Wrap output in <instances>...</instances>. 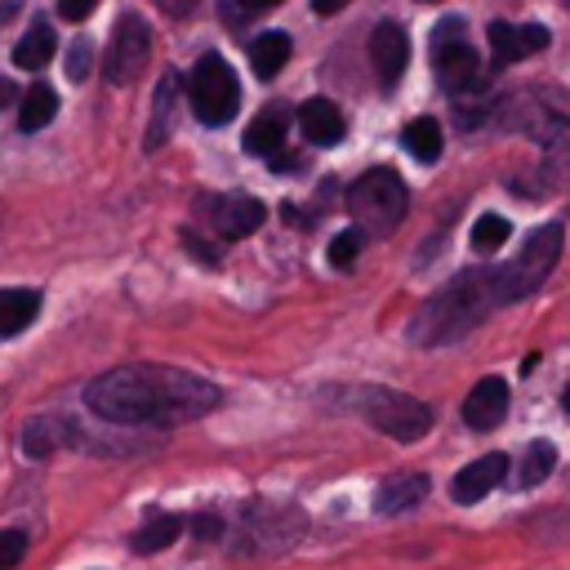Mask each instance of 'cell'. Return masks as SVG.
Returning <instances> with one entry per match:
<instances>
[{"label": "cell", "mask_w": 570, "mask_h": 570, "mask_svg": "<svg viewBox=\"0 0 570 570\" xmlns=\"http://www.w3.org/2000/svg\"><path fill=\"white\" fill-rule=\"evenodd\" d=\"M85 405L111 423H191L218 405V387L187 370L125 365L85 387Z\"/></svg>", "instance_id": "cell-1"}, {"label": "cell", "mask_w": 570, "mask_h": 570, "mask_svg": "<svg viewBox=\"0 0 570 570\" xmlns=\"http://www.w3.org/2000/svg\"><path fill=\"white\" fill-rule=\"evenodd\" d=\"M494 303H499V294H494L490 272H468V276L450 281V285L410 321V334H414V343H450V338H459L463 330H472Z\"/></svg>", "instance_id": "cell-2"}, {"label": "cell", "mask_w": 570, "mask_h": 570, "mask_svg": "<svg viewBox=\"0 0 570 570\" xmlns=\"http://www.w3.org/2000/svg\"><path fill=\"white\" fill-rule=\"evenodd\" d=\"M561 240H566V227H561V223H543L539 232H530L525 245L517 249V258H512L508 267L490 272L499 303H517V298L534 294V289L543 285V276L552 272V263H557V254H561Z\"/></svg>", "instance_id": "cell-3"}, {"label": "cell", "mask_w": 570, "mask_h": 570, "mask_svg": "<svg viewBox=\"0 0 570 570\" xmlns=\"http://www.w3.org/2000/svg\"><path fill=\"white\" fill-rule=\"evenodd\" d=\"M347 205H352V218H356L361 232L387 236V232L405 218V183H401L396 169L374 165V169H365V174L352 183Z\"/></svg>", "instance_id": "cell-4"}, {"label": "cell", "mask_w": 570, "mask_h": 570, "mask_svg": "<svg viewBox=\"0 0 570 570\" xmlns=\"http://www.w3.org/2000/svg\"><path fill=\"white\" fill-rule=\"evenodd\" d=\"M187 98H191L196 120H205V125L232 120L236 102H240V85H236V71L227 67V58L200 53L191 67V80H187Z\"/></svg>", "instance_id": "cell-5"}, {"label": "cell", "mask_w": 570, "mask_h": 570, "mask_svg": "<svg viewBox=\"0 0 570 570\" xmlns=\"http://www.w3.org/2000/svg\"><path fill=\"white\" fill-rule=\"evenodd\" d=\"M361 414L383 436H396V441H419L432 428V410L423 401H414L405 392H387V387H365L361 392Z\"/></svg>", "instance_id": "cell-6"}, {"label": "cell", "mask_w": 570, "mask_h": 570, "mask_svg": "<svg viewBox=\"0 0 570 570\" xmlns=\"http://www.w3.org/2000/svg\"><path fill=\"white\" fill-rule=\"evenodd\" d=\"M147 53H151V31H147V22H142L138 13H125L120 27H116V36H111V49H107V80H111V85H129V80L142 71Z\"/></svg>", "instance_id": "cell-7"}, {"label": "cell", "mask_w": 570, "mask_h": 570, "mask_svg": "<svg viewBox=\"0 0 570 570\" xmlns=\"http://www.w3.org/2000/svg\"><path fill=\"white\" fill-rule=\"evenodd\" d=\"M432 45H436L432 67H436L441 89H445V94H468V89H476L481 62H476V53L468 49V40H432Z\"/></svg>", "instance_id": "cell-8"}, {"label": "cell", "mask_w": 570, "mask_h": 570, "mask_svg": "<svg viewBox=\"0 0 570 570\" xmlns=\"http://www.w3.org/2000/svg\"><path fill=\"white\" fill-rule=\"evenodd\" d=\"M490 49H494V67H512V62H521L525 53H539V49H548V27H539V22H525V27H512V22H490Z\"/></svg>", "instance_id": "cell-9"}, {"label": "cell", "mask_w": 570, "mask_h": 570, "mask_svg": "<svg viewBox=\"0 0 570 570\" xmlns=\"http://www.w3.org/2000/svg\"><path fill=\"white\" fill-rule=\"evenodd\" d=\"M503 414H508V383L499 374H485L481 383H472V392L463 401V423L476 432H490L503 423Z\"/></svg>", "instance_id": "cell-10"}, {"label": "cell", "mask_w": 570, "mask_h": 570, "mask_svg": "<svg viewBox=\"0 0 570 570\" xmlns=\"http://www.w3.org/2000/svg\"><path fill=\"white\" fill-rule=\"evenodd\" d=\"M205 209H209L214 227H218L227 240H240V236L258 232V223L267 218L263 200H254V196H218V200H209Z\"/></svg>", "instance_id": "cell-11"}, {"label": "cell", "mask_w": 570, "mask_h": 570, "mask_svg": "<svg viewBox=\"0 0 570 570\" xmlns=\"http://www.w3.org/2000/svg\"><path fill=\"white\" fill-rule=\"evenodd\" d=\"M370 62H374V76H379L383 85H392V80L405 71V62H410V40H405V31H401L396 22H379V27H374V36H370Z\"/></svg>", "instance_id": "cell-12"}, {"label": "cell", "mask_w": 570, "mask_h": 570, "mask_svg": "<svg viewBox=\"0 0 570 570\" xmlns=\"http://www.w3.org/2000/svg\"><path fill=\"white\" fill-rule=\"evenodd\" d=\"M503 472H508V459H503V454H481L476 463H468V468L454 476V485H450L454 503H476V499H485V494L503 481Z\"/></svg>", "instance_id": "cell-13"}, {"label": "cell", "mask_w": 570, "mask_h": 570, "mask_svg": "<svg viewBox=\"0 0 570 570\" xmlns=\"http://www.w3.org/2000/svg\"><path fill=\"white\" fill-rule=\"evenodd\" d=\"M298 125H303L307 142H316V147H334L343 138V111L330 98H307L298 107Z\"/></svg>", "instance_id": "cell-14"}, {"label": "cell", "mask_w": 570, "mask_h": 570, "mask_svg": "<svg viewBox=\"0 0 570 570\" xmlns=\"http://www.w3.org/2000/svg\"><path fill=\"white\" fill-rule=\"evenodd\" d=\"M245 151H254V156H276L281 147H285V111L281 107H267V111H258L254 120H249V129H245Z\"/></svg>", "instance_id": "cell-15"}, {"label": "cell", "mask_w": 570, "mask_h": 570, "mask_svg": "<svg viewBox=\"0 0 570 570\" xmlns=\"http://www.w3.org/2000/svg\"><path fill=\"white\" fill-rule=\"evenodd\" d=\"M423 494H428V476H419V472L387 476V481L374 490V508H379V512H405V508H414Z\"/></svg>", "instance_id": "cell-16"}, {"label": "cell", "mask_w": 570, "mask_h": 570, "mask_svg": "<svg viewBox=\"0 0 570 570\" xmlns=\"http://www.w3.org/2000/svg\"><path fill=\"white\" fill-rule=\"evenodd\" d=\"M53 45H58V40H53V27H49L45 18H36V22L22 31V40L13 45V62L27 67V71H40V67L53 58Z\"/></svg>", "instance_id": "cell-17"}, {"label": "cell", "mask_w": 570, "mask_h": 570, "mask_svg": "<svg viewBox=\"0 0 570 570\" xmlns=\"http://www.w3.org/2000/svg\"><path fill=\"white\" fill-rule=\"evenodd\" d=\"M40 294L36 289H0V334H18L36 321Z\"/></svg>", "instance_id": "cell-18"}, {"label": "cell", "mask_w": 570, "mask_h": 570, "mask_svg": "<svg viewBox=\"0 0 570 570\" xmlns=\"http://www.w3.org/2000/svg\"><path fill=\"white\" fill-rule=\"evenodd\" d=\"M249 62H254V76L272 80V76L289 62V36H285V31H263V36L249 45Z\"/></svg>", "instance_id": "cell-19"}, {"label": "cell", "mask_w": 570, "mask_h": 570, "mask_svg": "<svg viewBox=\"0 0 570 570\" xmlns=\"http://www.w3.org/2000/svg\"><path fill=\"white\" fill-rule=\"evenodd\" d=\"M401 147L414 156V160H436L441 156V147H445V138H441V125L432 120V116H419V120H410L405 129H401Z\"/></svg>", "instance_id": "cell-20"}, {"label": "cell", "mask_w": 570, "mask_h": 570, "mask_svg": "<svg viewBox=\"0 0 570 570\" xmlns=\"http://www.w3.org/2000/svg\"><path fill=\"white\" fill-rule=\"evenodd\" d=\"M67 436H71V428H67L62 419L45 414V419H31V423L22 428V450H27L31 459H45V454H53Z\"/></svg>", "instance_id": "cell-21"}, {"label": "cell", "mask_w": 570, "mask_h": 570, "mask_svg": "<svg viewBox=\"0 0 570 570\" xmlns=\"http://www.w3.org/2000/svg\"><path fill=\"white\" fill-rule=\"evenodd\" d=\"M53 111H58V94L49 85H31L22 94V102H18V129L36 134V129H45L53 120Z\"/></svg>", "instance_id": "cell-22"}, {"label": "cell", "mask_w": 570, "mask_h": 570, "mask_svg": "<svg viewBox=\"0 0 570 570\" xmlns=\"http://www.w3.org/2000/svg\"><path fill=\"white\" fill-rule=\"evenodd\" d=\"M174 71L160 76V89H156V111H151V134H147V147H160L169 138V125H174Z\"/></svg>", "instance_id": "cell-23"}, {"label": "cell", "mask_w": 570, "mask_h": 570, "mask_svg": "<svg viewBox=\"0 0 570 570\" xmlns=\"http://www.w3.org/2000/svg\"><path fill=\"white\" fill-rule=\"evenodd\" d=\"M178 530H183L178 517H165V512H160V517H147L142 530L134 534V548H138V552H160V548H169V543L178 539Z\"/></svg>", "instance_id": "cell-24"}, {"label": "cell", "mask_w": 570, "mask_h": 570, "mask_svg": "<svg viewBox=\"0 0 570 570\" xmlns=\"http://www.w3.org/2000/svg\"><path fill=\"white\" fill-rule=\"evenodd\" d=\"M508 218H499V214H481L476 223H472V249L476 254H494L503 240H508Z\"/></svg>", "instance_id": "cell-25"}, {"label": "cell", "mask_w": 570, "mask_h": 570, "mask_svg": "<svg viewBox=\"0 0 570 570\" xmlns=\"http://www.w3.org/2000/svg\"><path fill=\"white\" fill-rule=\"evenodd\" d=\"M552 463H557V454H552V445L548 441H534L530 445V454H525V463H521V485H534V481H543L548 472H552Z\"/></svg>", "instance_id": "cell-26"}, {"label": "cell", "mask_w": 570, "mask_h": 570, "mask_svg": "<svg viewBox=\"0 0 570 570\" xmlns=\"http://www.w3.org/2000/svg\"><path fill=\"white\" fill-rule=\"evenodd\" d=\"M361 245H365L361 227H347V232H338V236L330 240V263H334V267H347V263H356Z\"/></svg>", "instance_id": "cell-27"}, {"label": "cell", "mask_w": 570, "mask_h": 570, "mask_svg": "<svg viewBox=\"0 0 570 570\" xmlns=\"http://www.w3.org/2000/svg\"><path fill=\"white\" fill-rule=\"evenodd\" d=\"M27 552V534L22 530H0V570H13Z\"/></svg>", "instance_id": "cell-28"}, {"label": "cell", "mask_w": 570, "mask_h": 570, "mask_svg": "<svg viewBox=\"0 0 570 570\" xmlns=\"http://www.w3.org/2000/svg\"><path fill=\"white\" fill-rule=\"evenodd\" d=\"M89 58H94V45H89V40H76L71 53H67V76H71V80H85Z\"/></svg>", "instance_id": "cell-29"}, {"label": "cell", "mask_w": 570, "mask_h": 570, "mask_svg": "<svg viewBox=\"0 0 570 570\" xmlns=\"http://www.w3.org/2000/svg\"><path fill=\"white\" fill-rule=\"evenodd\" d=\"M94 4H98V0H58V18H67V22H85V18L94 13Z\"/></svg>", "instance_id": "cell-30"}, {"label": "cell", "mask_w": 570, "mask_h": 570, "mask_svg": "<svg viewBox=\"0 0 570 570\" xmlns=\"http://www.w3.org/2000/svg\"><path fill=\"white\" fill-rule=\"evenodd\" d=\"M183 245H187L196 258H205V263H218V249H214V245H205L196 232H183Z\"/></svg>", "instance_id": "cell-31"}, {"label": "cell", "mask_w": 570, "mask_h": 570, "mask_svg": "<svg viewBox=\"0 0 570 570\" xmlns=\"http://www.w3.org/2000/svg\"><path fill=\"white\" fill-rule=\"evenodd\" d=\"M191 530H196V534H200V539H214V534H218V530H223V521H218V517H214V512H200V517H196V521H191Z\"/></svg>", "instance_id": "cell-32"}, {"label": "cell", "mask_w": 570, "mask_h": 570, "mask_svg": "<svg viewBox=\"0 0 570 570\" xmlns=\"http://www.w3.org/2000/svg\"><path fill=\"white\" fill-rule=\"evenodd\" d=\"M312 9L316 13H338V9H347V0H312Z\"/></svg>", "instance_id": "cell-33"}, {"label": "cell", "mask_w": 570, "mask_h": 570, "mask_svg": "<svg viewBox=\"0 0 570 570\" xmlns=\"http://www.w3.org/2000/svg\"><path fill=\"white\" fill-rule=\"evenodd\" d=\"M13 98H18V89H13V85H9V80H4V76H0V107H9V102H13Z\"/></svg>", "instance_id": "cell-34"}, {"label": "cell", "mask_w": 570, "mask_h": 570, "mask_svg": "<svg viewBox=\"0 0 570 570\" xmlns=\"http://www.w3.org/2000/svg\"><path fill=\"white\" fill-rule=\"evenodd\" d=\"M245 9H272V4H281V0H240Z\"/></svg>", "instance_id": "cell-35"}, {"label": "cell", "mask_w": 570, "mask_h": 570, "mask_svg": "<svg viewBox=\"0 0 570 570\" xmlns=\"http://www.w3.org/2000/svg\"><path fill=\"white\" fill-rule=\"evenodd\" d=\"M561 401H566V410H570V387H566V396H561Z\"/></svg>", "instance_id": "cell-36"}, {"label": "cell", "mask_w": 570, "mask_h": 570, "mask_svg": "<svg viewBox=\"0 0 570 570\" xmlns=\"http://www.w3.org/2000/svg\"><path fill=\"white\" fill-rule=\"evenodd\" d=\"M419 4H432V0H419Z\"/></svg>", "instance_id": "cell-37"}]
</instances>
